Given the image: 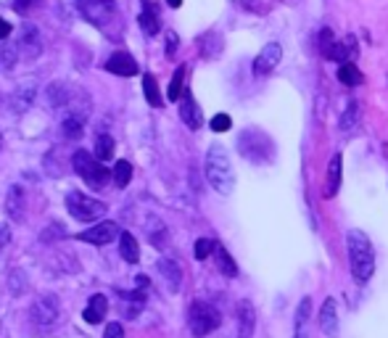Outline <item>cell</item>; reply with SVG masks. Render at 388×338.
<instances>
[{
    "instance_id": "b9f144b4",
    "label": "cell",
    "mask_w": 388,
    "mask_h": 338,
    "mask_svg": "<svg viewBox=\"0 0 388 338\" xmlns=\"http://www.w3.org/2000/svg\"><path fill=\"white\" fill-rule=\"evenodd\" d=\"M0 146H3V137H0Z\"/></svg>"
},
{
    "instance_id": "d6986e66",
    "label": "cell",
    "mask_w": 388,
    "mask_h": 338,
    "mask_svg": "<svg viewBox=\"0 0 388 338\" xmlns=\"http://www.w3.org/2000/svg\"><path fill=\"white\" fill-rule=\"evenodd\" d=\"M343 158L341 154H333L331 156V164H328V185H325V196L333 198V196H338V188H341V164Z\"/></svg>"
},
{
    "instance_id": "4fadbf2b",
    "label": "cell",
    "mask_w": 388,
    "mask_h": 338,
    "mask_svg": "<svg viewBox=\"0 0 388 338\" xmlns=\"http://www.w3.org/2000/svg\"><path fill=\"white\" fill-rule=\"evenodd\" d=\"M320 330L328 338L338 336V306H335V299H325L320 309Z\"/></svg>"
},
{
    "instance_id": "7a4b0ae2",
    "label": "cell",
    "mask_w": 388,
    "mask_h": 338,
    "mask_svg": "<svg viewBox=\"0 0 388 338\" xmlns=\"http://www.w3.org/2000/svg\"><path fill=\"white\" fill-rule=\"evenodd\" d=\"M206 180L212 182V188L222 196H230L235 188V172H233V161H230L225 146H214L209 148L206 154Z\"/></svg>"
},
{
    "instance_id": "7402d4cb",
    "label": "cell",
    "mask_w": 388,
    "mask_h": 338,
    "mask_svg": "<svg viewBox=\"0 0 388 338\" xmlns=\"http://www.w3.org/2000/svg\"><path fill=\"white\" fill-rule=\"evenodd\" d=\"M214 257H217V267L219 272L225 275V278H235L238 275V264H235V259L230 257V251L225 246H214V251H212Z\"/></svg>"
},
{
    "instance_id": "9a60e30c",
    "label": "cell",
    "mask_w": 388,
    "mask_h": 338,
    "mask_svg": "<svg viewBox=\"0 0 388 338\" xmlns=\"http://www.w3.org/2000/svg\"><path fill=\"white\" fill-rule=\"evenodd\" d=\"M106 69L111 74H119V77H132V74H137V64L130 53H114V56L106 61Z\"/></svg>"
},
{
    "instance_id": "603a6c76",
    "label": "cell",
    "mask_w": 388,
    "mask_h": 338,
    "mask_svg": "<svg viewBox=\"0 0 388 338\" xmlns=\"http://www.w3.org/2000/svg\"><path fill=\"white\" fill-rule=\"evenodd\" d=\"M111 180H114L116 188H127L130 180H132V164L125 161V158H119L114 164V169H111Z\"/></svg>"
},
{
    "instance_id": "6da1fadb",
    "label": "cell",
    "mask_w": 388,
    "mask_h": 338,
    "mask_svg": "<svg viewBox=\"0 0 388 338\" xmlns=\"http://www.w3.org/2000/svg\"><path fill=\"white\" fill-rule=\"evenodd\" d=\"M346 254H349V267L356 283H367L375 272V251L370 238L362 230H349L346 233Z\"/></svg>"
},
{
    "instance_id": "52a82bcc",
    "label": "cell",
    "mask_w": 388,
    "mask_h": 338,
    "mask_svg": "<svg viewBox=\"0 0 388 338\" xmlns=\"http://www.w3.org/2000/svg\"><path fill=\"white\" fill-rule=\"evenodd\" d=\"M77 8L92 27H101V29L116 16L114 0H77Z\"/></svg>"
},
{
    "instance_id": "ac0fdd59",
    "label": "cell",
    "mask_w": 388,
    "mask_h": 338,
    "mask_svg": "<svg viewBox=\"0 0 388 338\" xmlns=\"http://www.w3.org/2000/svg\"><path fill=\"white\" fill-rule=\"evenodd\" d=\"M140 29H143V34H148V37H153V34L161 29V16H159V8L153 6V3H146V8H143V13H140Z\"/></svg>"
},
{
    "instance_id": "d4e9b609",
    "label": "cell",
    "mask_w": 388,
    "mask_h": 338,
    "mask_svg": "<svg viewBox=\"0 0 388 338\" xmlns=\"http://www.w3.org/2000/svg\"><path fill=\"white\" fill-rule=\"evenodd\" d=\"M238 315H240V327H243V338H251L254 330V306L249 302H240L238 304Z\"/></svg>"
},
{
    "instance_id": "d6a6232c",
    "label": "cell",
    "mask_w": 388,
    "mask_h": 338,
    "mask_svg": "<svg viewBox=\"0 0 388 338\" xmlns=\"http://www.w3.org/2000/svg\"><path fill=\"white\" fill-rule=\"evenodd\" d=\"M333 43H335V34H333V29H320V50H322V56L328 58V53H331V48Z\"/></svg>"
},
{
    "instance_id": "8992f818",
    "label": "cell",
    "mask_w": 388,
    "mask_h": 338,
    "mask_svg": "<svg viewBox=\"0 0 388 338\" xmlns=\"http://www.w3.org/2000/svg\"><path fill=\"white\" fill-rule=\"evenodd\" d=\"M219 323H222L219 309L212 304H206V302H195V304L190 306V312H188V325H190L195 338L209 336L212 330H217Z\"/></svg>"
},
{
    "instance_id": "d590c367",
    "label": "cell",
    "mask_w": 388,
    "mask_h": 338,
    "mask_svg": "<svg viewBox=\"0 0 388 338\" xmlns=\"http://www.w3.org/2000/svg\"><path fill=\"white\" fill-rule=\"evenodd\" d=\"M103 338H125V327L119 325V323H109V327H106V336Z\"/></svg>"
},
{
    "instance_id": "836d02e7",
    "label": "cell",
    "mask_w": 388,
    "mask_h": 338,
    "mask_svg": "<svg viewBox=\"0 0 388 338\" xmlns=\"http://www.w3.org/2000/svg\"><path fill=\"white\" fill-rule=\"evenodd\" d=\"M230 127H233V119H230L228 114H217V116L212 119V130H214V133H228Z\"/></svg>"
},
{
    "instance_id": "ab89813d",
    "label": "cell",
    "mask_w": 388,
    "mask_h": 338,
    "mask_svg": "<svg viewBox=\"0 0 388 338\" xmlns=\"http://www.w3.org/2000/svg\"><path fill=\"white\" fill-rule=\"evenodd\" d=\"M167 6H172V8H180V6H183V0H167Z\"/></svg>"
},
{
    "instance_id": "30bf717a",
    "label": "cell",
    "mask_w": 388,
    "mask_h": 338,
    "mask_svg": "<svg viewBox=\"0 0 388 338\" xmlns=\"http://www.w3.org/2000/svg\"><path fill=\"white\" fill-rule=\"evenodd\" d=\"M280 58H283V48H280V43H267V46L262 48V53L256 56V61H254V74H256V77L270 74V72L280 64Z\"/></svg>"
},
{
    "instance_id": "5b68a950",
    "label": "cell",
    "mask_w": 388,
    "mask_h": 338,
    "mask_svg": "<svg viewBox=\"0 0 388 338\" xmlns=\"http://www.w3.org/2000/svg\"><path fill=\"white\" fill-rule=\"evenodd\" d=\"M67 209L69 215L74 219H80V222H95V219H101L106 215V203L98 201V198H90V196H85L80 191H71L67 196Z\"/></svg>"
},
{
    "instance_id": "8d00e7d4",
    "label": "cell",
    "mask_w": 388,
    "mask_h": 338,
    "mask_svg": "<svg viewBox=\"0 0 388 338\" xmlns=\"http://www.w3.org/2000/svg\"><path fill=\"white\" fill-rule=\"evenodd\" d=\"M177 43H180V37H177V34H174V32L167 34V56H169V58L177 53Z\"/></svg>"
},
{
    "instance_id": "60d3db41",
    "label": "cell",
    "mask_w": 388,
    "mask_h": 338,
    "mask_svg": "<svg viewBox=\"0 0 388 338\" xmlns=\"http://www.w3.org/2000/svg\"><path fill=\"white\" fill-rule=\"evenodd\" d=\"M293 338H309V333H304V327H301V330H296V333H293Z\"/></svg>"
},
{
    "instance_id": "277c9868",
    "label": "cell",
    "mask_w": 388,
    "mask_h": 338,
    "mask_svg": "<svg viewBox=\"0 0 388 338\" xmlns=\"http://www.w3.org/2000/svg\"><path fill=\"white\" fill-rule=\"evenodd\" d=\"M71 167L77 169V175H80L88 185H92V188L106 185V182H109V175H111V169L103 167L101 161L92 156V154H88V151H77L74 158H71Z\"/></svg>"
},
{
    "instance_id": "e575fe53",
    "label": "cell",
    "mask_w": 388,
    "mask_h": 338,
    "mask_svg": "<svg viewBox=\"0 0 388 338\" xmlns=\"http://www.w3.org/2000/svg\"><path fill=\"white\" fill-rule=\"evenodd\" d=\"M43 0H13V8L19 13H29L32 8H37Z\"/></svg>"
},
{
    "instance_id": "74e56055",
    "label": "cell",
    "mask_w": 388,
    "mask_h": 338,
    "mask_svg": "<svg viewBox=\"0 0 388 338\" xmlns=\"http://www.w3.org/2000/svg\"><path fill=\"white\" fill-rule=\"evenodd\" d=\"M8 241H11V230L6 225H0V248L8 246Z\"/></svg>"
},
{
    "instance_id": "f35d334b",
    "label": "cell",
    "mask_w": 388,
    "mask_h": 338,
    "mask_svg": "<svg viewBox=\"0 0 388 338\" xmlns=\"http://www.w3.org/2000/svg\"><path fill=\"white\" fill-rule=\"evenodd\" d=\"M8 34H11V24H8L6 19H3V16H0V40H6Z\"/></svg>"
},
{
    "instance_id": "44dd1931",
    "label": "cell",
    "mask_w": 388,
    "mask_h": 338,
    "mask_svg": "<svg viewBox=\"0 0 388 338\" xmlns=\"http://www.w3.org/2000/svg\"><path fill=\"white\" fill-rule=\"evenodd\" d=\"M119 254H122V259L130 262V264H135V262L140 259V246H137L135 236L119 233Z\"/></svg>"
},
{
    "instance_id": "83f0119b",
    "label": "cell",
    "mask_w": 388,
    "mask_h": 338,
    "mask_svg": "<svg viewBox=\"0 0 388 338\" xmlns=\"http://www.w3.org/2000/svg\"><path fill=\"white\" fill-rule=\"evenodd\" d=\"M183 82H185V67H177V72L172 74V82H169V90H167V95H169V101H180V95H183Z\"/></svg>"
},
{
    "instance_id": "ffe728a7",
    "label": "cell",
    "mask_w": 388,
    "mask_h": 338,
    "mask_svg": "<svg viewBox=\"0 0 388 338\" xmlns=\"http://www.w3.org/2000/svg\"><path fill=\"white\" fill-rule=\"evenodd\" d=\"M6 212L11 217L13 222H22L24 219V191L19 185L8 188V196H6Z\"/></svg>"
},
{
    "instance_id": "1f68e13d",
    "label": "cell",
    "mask_w": 388,
    "mask_h": 338,
    "mask_svg": "<svg viewBox=\"0 0 388 338\" xmlns=\"http://www.w3.org/2000/svg\"><path fill=\"white\" fill-rule=\"evenodd\" d=\"M214 246H217V243H214V241H209V238H198V241H195V259H209V257H212V251H214Z\"/></svg>"
},
{
    "instance_id": "ba28073f",
    "label": "cell",
    "mask_w": 388,
    "mask_h": 338,
    "mask_svg": "<svg viewBox=\"0 0 388 338\" xmlns=\"http://www.w3.org/2000/svg\"><path fill=\"white\" fill-rule=\"evenodd\" d=\"M58 317V302L56 296H43L32 306V323L37 327H50Z\"/></svg>"
},
{
    "instance_id": "4316f807",
    "label": "cell",
    "mask_w": 388,
    "mask_h": 338,
    "mask_svg": "<svg viewBox=\"0 0 388 338\" xmlns=\"http://www.w3.org/2000/svg\"><path fill=\"white\" fill-rule=\"evenodd\" d=\"M111 156H114V137L101 135L95 140V158H98V161H109Z\"/></svg>"
},
{
    "instance_id": "4dcf8cb0",
    "label": "cell",
    "mask_w": 388,
    "mask_h": 338,
    "mask_svg": "<svg viewBox=\"0 0 388 338\" xmlns=\"http://www.w3.org/2000/svg\"><path fill=\"white\" fill-rule=\"evenodd\" d=\"M82 119L80 116H67L64 119V135L71 137V140H77V137H82Z\"/></svg>"
},
{
    "instance_id": "f1b7e54d",
    "label": "cell",
    "mask_w": 388,
    "mask_h": 338,
    "mask_svg": "<svg viewBox=\"0 0 388 338\" xmlns=\"http://www.w3.org/2000/svg\"><path fill=\"white\" fill-rule=\"evenodd\" d=\"M356 119H359V103L356 101H352L349 106H346V111H343V116H341V130L343 133H349V130H354L356 127Z\"/></svg>"
},
{
    "instance_id": "5bb4252c",
    "label": "cell",
    "mask_w": 388,
    "mask_h": 338,
    "mask_svg": "<svg viewBox=\"0 0 388 338\" xmlns=\"http://www.w3.org/2000/svg\"><path fill=\"white\" fill-rule=\"evenodd\" d=\"M40 50H43V43H40V34L34 29L32 24H27L22 32V40H19V53L24 58H34L40 56Z\"/></svg>"
},
{
    "instance_id": "8fae6325",
    "label": "cell",
    "mask_w": 388,
    "mask_h": 338,
    "mask_svg": "<svg viewBox=\"0 0 388 338\" xmlns=\"http://www.w3.org/2000/svg\"><path fill=\"white\" fill-rule=\"evenodd\" d=\"M356 56H359V46H356L354 34H346L341 43H333L328 58L331 61H338V64H354Z\"/></svg>"
},
{
    "instance_id": "9c48e42d",
    "label": "cell",
    "mask_w": 388,
    "mask_h": 338,
    "mask_svg": "<svg viewBox=\"0 0 388 338\" xmlns=\"http://www.w3.org/2000/svg\"><path fill=\"white\" fill-rule=\"evenodd\" d=\"M119 233H122V230H119L114 222H101V225H92V227H88L85 233H80V241L92 243V246H106V243L116 241Z\"/></svg>"
},
{
    "instance_id": "484cf974",
    "label": "cell",
    "mask_w": 388,
    "mask_h": 338,
    "mask_svg": "<svg viewBox=\"0 0 388 338\" xmlns=\"http://www.w3.org/2000/svg\"><path fill=\"white\" fill-rule=\"evenodd\" d=\"M143 93H146V101H148L153 109H159L161 93H159V85H156V77H153V74H146V77H143Z\"/></svg>"
},
{
    "instance_id": "3957f363",
    "label": "cell",
    "mask_w": 388,
    "mask_h": 338,
    "mask_svg": "<svg viewBox=\"0 0 388 338\" xmlns=\"http://www.w3.org/2000/svg\"><path fill=\"white\" fill-rule=\"evenodd\" d=\"M238 151L240 156H246L254 164H267L275 158V143L272 137L262 133V130H246L238 137Z\"/></svg>"
},
{
    "instance_id": "f546056e",
    "label": "cell",
    "mask_w": 388,
    "mask_h": 338,
    "mask_svg": "<svg viewBox=\"0 0 388 338\" xmlns=\"http://www.w3.org/2000/svg\"><path fill=\"white\" fill-rule=\"evenodd\" d=\"M309 312H312V299H309V296H304V299L298 302V306H296V320H293V327H296V330H301V327L307 325Z\"/></svg>"
},
{
    "instance_id": "e0dca14e",
    "label": "cell",
    "mask_w": 388,
    "mask_h": 338,
    "mask_svg": "<svg viewBox=\"0 0 388 338\" xmlns=\"http://www.w3.org/2000/svg\"><path fill=\"white\" fill-rule=\"evenodd\" d=\"M106 312H109V299H106L103 293H95L90 302H88V306H85L82 317H85V323H90V325H98L103 317H106Z\"/></svg>"
},
{
    "instance_id": "2e32d148",
    "label": "cell",
    "mask_w": 388,
    "mask_h": 338,
    "mask_svg": "<svg viewBox=\"0 0 388 338\" xmlns=\"http://www.w3.org/2000/svg\"><path fill=\"white\" fill-rule=\"evenodd\" d=\"M159 272L169 291H180V285H183V270H180L177 262L169 259V257H164V259L159 262Z\"/></svg>"
},
{
    "instance_id": "cb8c5ba5",
    "label": "cell",
    "mask_w": 388,
    "mask_h": 338,
    "mask_svg": "<svg viewBox=\"0 0 388 338\" xmlns=\"http://www.w3.org/2000/svg\"><path fill=\"white\" fill-rule=\"evenodd\" d=\"M338 79H341V85H349V88H356V85H362V72L354 67V64H341L338 69Z\"/></svg>"
},
{
    "instance_id": "7c38bea8",
    "label": "cell",
    "mask_w": 388,
    "mask_h": 338,
    "mask_svg": "<svg viewBox=\"0 0 388 338\" xmlns=\"http://www.w3.org/2000/svg\"><path fill=\"white\" fill-rule=\"evenodd\" d=\"M180 116H183V122L190 127V130H198L201 124H204V114H201V106L193 101V95L188 90H183L180 95Z\"/></svg>"
}]
</instances>
